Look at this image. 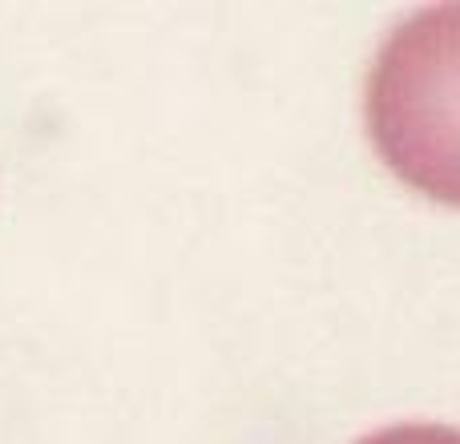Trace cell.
<instances>
[{
    "label": "cell",
    "instance_id": "obj_1",
    "mask_svg": "<svg viewBox=\"0 0 460 444\" xmlns=\"http://www.w3.org/2000/svg\"><path fill=\"white\" fill-rule=\"evenodd\" d=\"M364 121L380 162L460 207V4H432L388 32L367 73Z\"/></svg>",
    "mask_w": 460,
    "mask_h": 444
},
{
    "label": "cell",
    "instance_id": "obj_2",
    "mask_svg": "<svg viewBox=\"0 0 460 444\" xmlns=\"http://www.w3.org/2000/svg\"><path fill=\"white\" fill-rule=\"evenodd\" d=\"M356 444H460V429L448 424H392Z\"/></svg>",
    "mask_w": 460,
    "mask_h": 444
}]
</instances>
